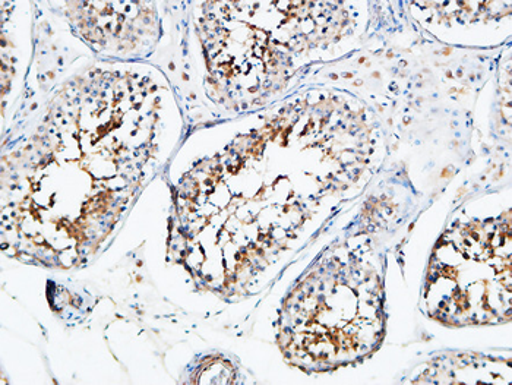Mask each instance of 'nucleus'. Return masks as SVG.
Segmentation results:
<instances>
[{
    "label": "nucleus",
    "instance_id": "nucleus-1",
    "mask_svg": "<svg viewBox=\"0 0 512 385\" xmlns=\"http://www.w3.org/2000/svg\"><path fill=\"white\" fill-rule=\"evenodd\" d=\"M510 226L474 224L442 239L441 249L431 265V301L436 312L454 323H482L504 311L491 298L495 289H504V245L510 244ZM510 314V312H508Z\"/></svg>",
    "mask_w": 512,
    "mask_h": 385
}]
</instances>
